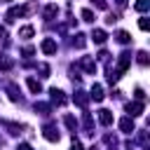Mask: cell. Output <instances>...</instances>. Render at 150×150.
Segmentation results:
<instances>
[{
	"instance_id": "6da1fadb",
	"label": "cell",
	"mask_w": 150,
	"mask_h": 150,
	"mask_svg": "<svg viewBox=\"0 0 150 150\" xmlns=\"http://www.w3.org/2000/svg\"><path fill=\"white\" fill-rule=\"evenodd\" d=\"M129 63H131V54L129 52H122L120 59H117V68H108V82H117L122 77V73L129 68Z\"/></svg>"
},
{
	"instance_id": "7a4b0ae2",
	"label": "cell",
	"mask_w": 150,
	"mask_h": 150,
	"mask_svg": "<svg viewBox=\"0 0 150 150\" xmlns=\"http://www.w3.org/2000/svg\"><path fill=\"white\" fill-rule=\"evenodd\" d=\"M77 66H80L87 75H94V73H96V61H94V59H89V56H82V59L77 61Z\"/></svg>"
},
{
	"instance_id": "3957f363",
	"label": "cell",
	"mask_w": 150,
	"mask_h": 150,
	"mask_svg": "<svg viewBox=\"0 0 150 150\" xmlns=\"http://www.w3.org/2000/svg\"><path fill=\"white\" fill-rule=\"evenodd\" d=\"M42 136H45V138H47V141H52V143H56V141H59V138H61V136H59V131H56V127H54V124H45V127H42Z\"/></svg>"
},
{
	"instance_id": "277c9868",
	"label": "cell",
	"mask_w": 150,
	"mask_h": 150,
	"mask_svg": "<svg viewBox=\"0 0 150 150\" xmlns=\"http://www.w3.org/2000/svg\"><path fill=\"white\" fill-rule=\"evenodd\" d=\"M89 94L87 91H75V96H73V101H75V105H80L82 110H87V103H89Z\"/></svg>"
},
{
	"instance_id": "5b68a950",
	"label": "cell",
	"mask_w": 150,
	"mask_h": 150,
	"mask_svg": "<svg viewBox=\"0 0 150 150\" xmlns=\"http://www.w3.org/2000/svg\"><path fill=\"white\" fill-rule=\"evenodd\" d=\"M28 12H30V7H12L7 12V21H14L16 16H26Z\"/></svg>"
},
{
	"instance_id": "8992f818",
	"label": "cell",
	"mask_w": 150,
	"mask_h": 150,
	"mask_svg": "<svg viewBox=\"0 0 150 150\" xmlns=\"http://www.w3.org/2000/svg\"><path fill=\"white\" fill-rule=\"evenodd\" d=\"M127 112H129V117L141 115V112H143V101H131V103H127Z\"/></svg>"
},
{
	"instance_id": "52a82bcc",
	"label": "cell",
	"mask_w": 150,
	"mask_h": 150,
	"mask_svg": "<svg viewBox=\"0 0 150 150\" xmlns=\"http://www.w3.org/2000/svg\"><path fill=\"white\" fill-rule=\"evenodd\" d=\"M40 49H42L45 54H56V42H54L52 38H45L42 45H40Z\"/></svg>"
},
{
	"instance_id": "ba28073f",
	"label": "cell",
	"mask_w": 150,
	"mask_h": 150,
	"mask_svg": "<svg viewBox=\"0 0 150 150\" xmlns=\"http://www.w3.org/2000/svg\"><path fill=\"white\" fill-rule=\"evenodd\" d=\"M98 122H101L103 127H110V124H112V112L105 110V108H101V110H98Z\"/></svg>"
},
{
	"instance_id": "9c48e42d",
	"label": "cell",
	"mask_w": 150,
	"mask_h": 150,
	"mask_svg": "<svg viewBox=\"0 0 150 150\" xmlns=\"http://www.w3.org/2000/svg\"><path fill=\"white\" fill-rule=\"evenodd\" d=\"M49 94H52V103H56V105H63L66 103V96H63V91L61 89H49Z\"/></svg>"
},
{
	"instance_id": "30bf717a",
	"label": "cell",
	"mask_w": 150,
	"mask_h": 150,
	"mask_svg": "<svg viewBox=\"0 0 150 150\" xmlns=\"http://www.w3.org/2000/svg\"><path fill=\"white\" fill-rule=\"evenodd\" d=\"M120 129H122L124 134H131V131H136V127H134V120H131V117H122V120H120Z\"/></svg>"
},
{
	"instance_id": "8fae6325",
	"label": "cell",
	"mask_w": 150,
	"mask_h": 150,
	"mask_svg": "<svg viewBox=\"0 0 150 150\" xmlns=\"http://www.w3.org/2000/svg\"><path fill=\"white\" fill-rule=\"evenodd\" d=\"M91 40H94L96 45H103V42L108 40V33H105V30H101V28H96V30L91 33Z\"/></svg>"
},
{
	"instance_id": "7c38bea8",
	"label": "cell",
	"mask_w": 150,
	"mask_h": 150,
	"mask_svg": "<svg viewBox=\"0 0 150 150\" xmlns=\"http://www.w3.org/2000/svg\"><path fill=\"white\" fill-rule=\"evenodd\" d=\"M56 14H59V7H56V5H47V7H45V12H42V16H45L47 21H52Z\"/></svg>"
},
{
	"instance_id": "4fadbf2b",
	"label": "cell",
	"mask_w": 150,
	"mask_h": 150,
	"mask_svg": "<svg viewBox=\"0 0 150 150\" xmlns=\"http://www.w3.org/2000/svg\"><path fill=\"white\" fill-rule=\"evenodd\" d=\"M89 96H91L94 101H103V96H105V94H103V87H101V84H94V87H91V94H89Z\"/></svg>"
},
{
	"instance_id": "5bb4252c",
	"label": "cell",
	"mask_w": 150,
	"mask_h": 150,
	"mask_svg": "<svg viewBox=\"0 0 150 150\" xmlns=\"http://www.w3.org/2000/svg\"><path fill=\"white\" fill-rule=\"evenodd\" d=\"M26 82H28V89H30L33 94H40V91H42V84H40V82L35 80V77H28Z\"/></svg>"
},
{
	"instance_id": "9a60e30c",
	"label": "cell",
	"mask_w": 150,
	"mask_h": 150,
	"mask_svg": "<svg viewBox=\"0 0 150 150\" xmlns=\"http://www.w3.org/2000/svg\"><path fill=\"white\" fill-rule=\"evenodd\" d=\"M115 38H117V42H120V45H129V42H131V35H129L127 30H117V35H115Z\"/></svg>"
},
{
	"instance_id": "2e32d148",
	"label": "cell",
	"mask_w": 150,
	"mask_h": 150,
	"mask_svg": "<svg viewBox=\"0 0 150 150\" xmlns=\"http://www.w3.org/2000/svg\"><path fill=\"white\" fill-rule=\"evenodd\" d=\"M136 61H138V66L145 68V66L150 63V54H148V52H138V54H136Z\"/></svg>"
},
{
	"instance_id": "e0dca14e",
	"label": "cell",
	"mask_w": 150,
	"mask_h": 150,
	"mask_svg": "<svg viewBox=\"0 0 150 150\" xmlns=\"http://www.w3.org/2000/svg\"><path fill=\"white\" fill-rule=\"evenodd\" d=\"M33 33H35V28H33V26H23V28L19 30V38L28 40V38H33Z\"/></svg>"
},
{
	"instance_id": "ac0fdd59",
	"label": "cell",
	"mask_w": 150,
	"mask_h": 150,
	"mask_svg": "<svg viewBox=\"0 0 150 150\" xmlns=\"http://www.w3.org/2000/svg\"><path fill=\"white\" fill-rule=\"evenodd\" d=\"M7 94H9V98H12V101H19V98H21V94H19L16 84H7Z\"/></svg>"
},
{
	"instance_id": "d6986e66",
	"label": "cell",
	"mask_w": 150,
	"mask_h": 150,
	"mask_svg": "<svg viewBox=\"0 0 150 150\" xmlns=\"http://www.w3.org/2000/svg\"><path fill=\"white\" fill-rule=\"evenodd\" d=\"M35 112H40V115H49V112H52V105H49V103H35Z\"/></svg>"
},
{
	"instance_id": "ffe728a7",
	"label": "cell",
	"mask_w": 150,
	"mask_h": 150,
	"mask_svg": "<svg viewBox=\"0 0 150 150\" xmlns=\"http://www.w3.org/2000/svg\"><path fill=\"white\" fill-rule=\"evenodd\" d=\"M134 9H136V12H145V9H150V0H136Z\"/></svg>"
},
{
	"instance_id": "44dd1931",
	"label": "cell",
	"mask_w": 150,
	"mask_h": 150,
	"mask_svg": "<svg viewBox=\"0 0 150 150\" xmlns=\"http://www.w3.org/2000/svg\"><path fill=\"white\" fill-rule=\"evenodd\" d=\"M63 122H66V127H68L70 131H75V129H77V122H75V117H73V115H66V117H63Z\"/></svg>"
},
{
	"instance_id": "7402d4cb",
	"label": "cell",
	"mask_w": 150,
	"mask_h": 150,
	"mask_svg": "<svg viewBox=\"0 0 150 150\" xmlns=\"http://www.w3.org/2000/svg\"><path fill=\"white\" fill-rule=\"evenodd\" d=\"M80 16H82V21H89V23H91V21H94V19H96V16H94V12H91V9H82V12H80Z\"/></svg>"
},
{
	"instance_id": "603a6c76",
	"label": "cell",
	"mask_w": 150,
	"mask_h": 150,
	"mask_svg": "<svg viewBox=\"0 0 150 150\" xmlns=\"http://www.w3.org/2000/svg\"><path fill=\"white\" fill-rule=\"evenodd\" d=\"M73 45H75V47H84V45H87V40H84V35H82V33H77V35L73 38Z\"/></svg>"
},
{
	"instance_id": "cb8c5ba5",
	"label": "cell",
	"mask_w": 150,
	"mask_h": 150,
	"mask_svg": "<svg viewBox=\"0 0 150 150\" xmlns=\"http://www.w3.org/2000/svg\"><path fill=\"white\" fill-rule=\"evenodd\" d=\"M136 138H138V143L150 145V134H148V131H138V136H136Z\"/></svg>"
},
{
	"instance_id": "d4e9b609",
	"label": "cell",
	"mask_w": 150,
	"mask_h": 150,
	"mask_svg": "<svg viewBox=\"0 0 150 150\" xmlns=\"http://www.w3.org/2000/svg\"><path fill=\"white\" fill-rule=\"evenodd\" d=\"M138 28L141 30H150V19H138Z\"/></svg>"
},
{
	"instance_id": "484cf974",
	"label": "cell",
	"mask_w": 150,
	"mask_h": 150,
	"mask_svg": "<svg viewBox=\"0 0 150 150\" xmlns=\"http://www.w3.org/2000/svg\"><path fill=\"white\" fill-rule=\"evenodd\" d=\"M21 54H23V56H33V54H35V47H30V45H28V47H23V49H21Z\"/></svg>"
},
{
	"instance_id": "4316f807",
	"label": "cell",
	"mask_w": 150,
	"mask_h": 150,
	"mask_svg": "<svg viewBox=\"0 0 150 150\" xmlns=\"http://www.w3.org/2000/svg\"><path fill=\"white\" fill-rule=\"evenodd\" d=\"M38 68H40V73H42V77H49V66H47V63H40Z\"/></svg>"
},
{
	"instance_id": "83f0119b",
	"label": "cell",
	"mask_w": 150,
	"mask_h": 150,
	"mask_svg": "<svg viewBox=\"0 0 150 150\" xmlns=\"http://www.w3.org/2000/svg\"><path fill=\"white\" fill-rule=\"evenodd\" d=\"M103 141H105V143H108V145H112V148H115V145H117V138H115V136H112V134H108V136H105V138H103Z\"/></svg>"
},
{
	"instance_id": "f1b7e54d",
	"label": "cell",
	"mask_w": 150,
	"mask_h": 150,
	"mask_svg": "<svg viewBox=\"0 0 150 150\" xmlns=\"http://www.w3.org/2000/svg\"><path fill=\"white\" fill-rule=\"evenodd\" d=\"M91 2H94L98 9H108V2H105V0H91Z\"/></svg>"
},
{
	"instance_id": "f546056e",
	"label": "cell",
	"mask_w": 150,
	"mask_h": 150,
	"mask_svg": "<svg viewBox=\"0 0 150 150\" xmlns=\"http://www.w3.org/2000/svg\"><path fill=\"white\" fill-rule=\"evenodd\" d=\"M108 56H110V54H108L105 49H101V52H98V61H108Z\"/></svg>"
},
{
	"instance_id": "4dcf8cb0",
	"label": "cell",
	"mask_w": 150,
	"mask_h": 150,
	"mask_svg": "<svg viewBox=\"0 0 150 150\" xmlns=\"http://www.w3.org/2000/svg\"><path fill=\"white\" fill-rule=\"evenodd\" d=\"M134 94H136V98H138V101H145V94H143V89H136Z\"/></svg>"
},
{
	"instance_id": "1f68e13d",
	"label": "cell",
	"mask_w": 150,
	"mask_h": 150,
	"mask_svg": "<svg viewBox=\"0 0 150 150\" xmlns=\"http://www.w3.org/2000/svg\"><path fill=\"white\" fill-rule=\"evenodd\" d=\"M70 150H82V143H80V141H75V138H73V145H70Z\"/></svg>"
},
{
	"instance_id": "d6a6232c",
	"label": "cell",
	"mask_w": 150,
	"mask_h": 150,
	"mask_svg": "<svg viewBox=\"0 0 150 150\" xmlns=\"http://www.w3.org/2000/svg\"><path fill=\"white\" fill-rule=\"evenodd\" d=\"M16 150H33V148H30L28 143H19V145H16Z\"/></svg>"
},
{
	"instance_id": "836d02e7",
	"label": "cell",
	"mask_w": 150,
	"mask_h": 150,
	"mask_svg": "<svg viewBox=\"0 0 150 150\" xmlns=\"http://www.w3.org/2000/svg\"><path fill=\"white\" fill-rule=\"evenodd\" d=\"M0 68H2V70H7V68H12V61H2V63H0Z\"/></svg>"
},
{
	"instance_id": "e575fe53",
	"label": "cell",
	"mask_w": 150,
	"mask_h": 150,
	"mask_svg": "<svg viewBox=\"0 0 150 150\" xmlns=\"http://www.w3.org/2000/svg\"><path fill=\"white\" fill-rule=\"evenodd\" d=\"M115 5H117V7H124V5H127V0H115Z\"/></svg>"
},
{
	"instance_id": "d590c367",
	"label": "cell",
	"mask_w": 150,
	"mask_h": 150,
	"mask_svg": "<svg viewBox=\"0 0 150 150\" xmlns=\"http://www.w3.org/2000/svg\"><path fill=\"white\" fill-rule=\"evenodd\" d=\"M5 35H7V30H5V28H0V38H5Z\"/></svg>"
},
{
	"instance_id": "8d00e7d4",
	"label": "cell",
	"mask_w": 150,
	"mask_h": 150,
	"mask_svg": "<svg viewBox=\"0 0 150 150\" xmlns=\"http://www.w3.org/2000/svg\"><path fill=\"white\" fill-rule=\"evenodd\" d=\"M2 2H12V0H2Z\"/></svg>"
},
{
	"instance_id": "74e56055",
	"label": "cell",
	"mask_w": 150,
	"mask_h": 150,
	"mask_svg": "<svg viewBox=\"0 0 150 150\" xmlns=\"http://www.w3.org/2000/svg\"><path fill=\"white\" fill-rule=\"evenodd\" d=\"M148 127H150V117H148Z\"/></svg>"
},
{
	"instance_id": "f35d334b",
	"label": "cell",
	"mask_w": 150,
	"mask_h": 150,
	"mask_svg": "<svg viewBox=\"0 0 150 150\" xmlns=\"http://www.w3.org/2000/svg\"><path fill=\"white\" fill-rule=\"evenodd\" d=\"M0 145H2V138H0Z\"/></svg>"
},
{
	"instance_id": "ab89813d",
	"label": "cell",
	"mask_w": 150,
	"mask_h": 150,
	"mask_svg": "<svg viewBox=\"0 0 150 150\" xmlns=\"http://www.w3.org/2000/svg\"><path fill=\"white\" fill-rule=\"evenodd\" d=\"M148 150H150V145H148Z\"/></svg>"
}]
</instances>
